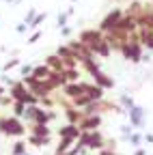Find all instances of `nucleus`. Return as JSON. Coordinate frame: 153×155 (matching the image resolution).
<instances>
[{"mask_svg":"<svg viewBox=\"0 0 153 155\" xmlns=\"http://www.w3.org/2000/svg\"><path fill=\"white\" fill-rule=\"evenodd\" d=\"M0 134L11 136V138H22L26 134V125L22 119H17L13 114H0Z\"/></svg>","mask_w":153,"mask_h":155,"instance_id":"1","label":"nucleus"},{"mask_svg":"<svg viewBox=\"0 0 153 155\" xmlns=\"http://www.w3.org/2000/svg\"><path fill=\"white\" fill-rule=\"evenodd\" d=\"M121 56L125 58V61H129V63H142V54H145V48L140 45V41H138V35L134 32L131 37H129V41L127 43H123L121 45Z\"/></svg>","mask_w":153,"mask_h":155,"instance_id":"2","label":"nucleus"},{"mask_svg":"<svg viewBox=\"0 0 153 155\" xmlns=\"http://www.w3.org/2000/svg\"><path fill=\"white\" fill-rule=\"evenodd\" d=\"M9 95L13 97V101H22V104H26V106H39V99H37V97L26 88V84L22 82V78L9 88Z\"/></svg>","mask_w":153,"mask_h":155,"instance_id":"3","label":"nucleus"},{"mask_svg":"<svg viewBox=\"0 0 153 155\" xmlns=\"http://www.w3.org/2000/svg\"><path fill=\"white\" fill-rule=\"evenodd\" d=\"M121 17H123V9H121V7H114V9H110V11L106 13V17L99 22L97 30H99V32H104V35H106V32H110L114 26L119 24V19H121Z\"/></svg>","mask_w":153,"mask_h":155,"instance_id":"4","label":"nucleus"},{"mask_svg":"<svg viewBox=\"0 0 153 155\" xmlns=\"http://www.w3.org/2000/svg\"><path fill=\"white\" fill-rule=\"evenodd\" d=\"M88 86L91 82H67L63 86V95L67 97V99H75V97H80V95H86L88 93Z\"/></svg>","mask_w":153,"mask_h":155,"instance_id":"5","label":"nucleus"},{"mask_svg":"<svg viewBox=\"0 0 153 155\" xmlns=\"http://www.w3.org/2000/svg\"><path fill=\"white\" fill-rule=\"evenodd\" d=\"M106 149V138L99 129L86 131V151H101Z\"/></svg>","mask_w":153,"mask_h":155,"instance_id":"6","label":"nucleus"},{"mask_svg":"<svg viewBox=\"0 0 153 155\" xmlns=\"http://www.w3.org/2000/svg\"><path fill=\"white\" fill-rule=\"evenodd\" d=\"M127 116H129V125H131L134 129L145 127V119H147V112H145V108H140V106H134V108H129V110H127Z\"/></svg>","mask_w":153,"mask_h":155,"instance_id":"7","label":"nucleus"},{"mask_svg":"<svg viewBox=\"0 0 153 155\" xmlns=\"http://www.w3.org/2000/svg\"><path fill=\"white\" fill-rule=\"evenodd\" d=\"M101 37H104V32H99L97 28H84V30L78 35V41H80V43H84L86 48H91L93 43H97Z\"/></svg>","mask_w":153,"mask_h":155,"instance_id":"8","label":"nucleus"},{"mask_svg":"<svg viewBox=\"0 0 153 155\" xmlns=\"http://www.w3.org/2000/svg\"><path fill=\"white\" fill-rule=\"evenodd\" d=\"M101 125V116L99 114H84L82 121L78 123L80 131H93V129H99Z\"/></svg>","mask_w":153,"mask_h":155,"instance_id":"9","label":"nucleus"},{"mask_svg":"<svg viewBox=\"0 0 153 155\" xmlns=\"http://www.w3.org/2000/svg\"><path fill=\"white\" fill-rule=\"evenodd\" d=\"M91 78H93V82L97 84V86H101L104 91H110V88H114V80L108 75V73H104L101 69H97L95 73H91Z\"/></svg>","mask_w":153,"mask_h":155,"instance_id":"10","label":"nucleus"},{"mask_svg":"<svg viewBox=\"0 0 153 155\" xmlns=\"http://www.w3.org/2000/svg\"><path fill=\"white\" fill-rule=\"evenodd\" d=\"M80 127L78 125H71V123H67V125H63V127H58L56 129V136L58 138H71V140H78L80 138Z\"/></svg>","mask_w":153,"mask_h":155,"instance_id":"11","label":"nucleus"},{"mask_svg":"<svg viewBox=\"0 0 153 155\" xmlns=\"http://www.w3.org/2000/svg\"><path fill=\"white\" fill-rule=\"evenodd\" d=\"M91 52H93V56H99V58H108L110 54H112V50H110V45H108V41L101 37L97 43H93L91 48H88Z\"/></svg>","mask_w":153,"mask_h":155,"instance_id":"12","label":"nucleus"},{"mask_svg":"<svg viewBox=\"0 0 153 155\" xmlns=\"http://www.w3.org/2000/svg\"><path fill=\"white\" fill-rule=\"evenodd\" d=\"M63 114H65L67 123H71V125H78V123L82 121V116H84V112H82V110H78V108H65V110H63Z\"/></svg>","mask_w":153,"mask_h":155,"instance_id":"13","label":"nucleus"},{"mask_svg":"<svg viewBox=\"0 0 153 155\" xmlns=\"http://www.w3.org/2000/svg\"><path fill=\"white\" fill-rule=\"evenodd\" d=\"M32 136H52L54 129H50V125H41V123H30V127L26 129Z\"/></svg>","mask_w":153,"mask_h":155,"instance_id":"14","label":"nucleus"},{"mask_svg":"<svg viewBox=\"0 0 153 155\" xmlns=\"http://www.w3.org/2000/svg\"><path fill=\"white\" fill-rule=\"evenodd\" d=\"M45 65L50 67V71H65V67H63V58L56 56V54H50V56L45 58Z\"/></svg>","mask_w":153,"mask_h":155,"instance_id":"15","label":"nucleus"},{"mask_svg":"<svg viewBox=\"0 0 153 155\" xmlns=\"http://www.w3.org/2000/svg\"><path fill=\"white\" fill-rule=\"evenodd\" d=\"M50 140H52V136H32V134H28V144H32V147H48Z\"/></svg>","mask_w":153,"mask_h":155,"instance_id":"16","label":"nucleus"},{"mask_svg":"<svg viewBox=\"0 0 153 155\" xmlns=\"http://www.w3.org/2000/svg\"><path fill=\"white\" fill-rule=\"evenodd\" d=\"M50 75V67L43 63V65H35L32 69V78H37V80H45V78Z\"/></svg>","mask_w":153,"mask_h":155,"instance_id":"17","label":"nucleus"},{"mask_svg":"<svg viewBox=\"0 0 153 155\" xmlns=\"http://www.w3.org/2000/svg\"><path fill=\"white\" fill-rule=\"evenodd\" d=\"M73 142L75 140H71V138H58V144H56V151L54 153H67L73 147Z\"/></svg>","mask_w":153,"mask_h":155,"instance_id":"18","label":"nucleus"},{"mask_svg":"<svg viewBox=\"0 0 153 155\" xmlns=\"http://www.w3.org/2000/svg\"><path fill=\"white\" fill-rule=\"evenodd\" d=\"M119 104L125 108V110H129V108H134V106H136V101H134V97L131 95H127V93H123L121 97H119Z\"/></svg>","mask_w":153,"mask_h":155,"instance_id":"19","label":"nucleus"},{"mask_svg":"<svg viewBox=\"0 0 153 155\" xmlns=\"http://www.w3.org/2000/svg\"><path fill=\"white\" fill-rule=\"evenodd\" d=\"M63 73H65V78H67V82H78V80H80V67H75V69H65Z\"/></svg>","mask_w":153,"mask_h":155,"instance_id":"20","label":"nucleus"},{"mask_svg":"<svg viewBox=\"0 0 153 155\" xmlns=\"http://www.w3.org/2000/svg\"><path fill=\"white\" fill-rule=\"evenodd\" d=\"M11 110H13V116L22 119V116H24V112H26V104H22V101H13Z\"/></svg>","mask_w":153,"mask_h":155,"instance_id":"21","label":"nucleus"},{"mask_svg":"<svg viewBox=\"0 0 153 155\" xmlns=\"http://www.w3.org/2000/svg\"><path fill=\"white\" fill-rule=\"evenodd\" d=\"M22 65V61H20V58H9V61L2 65V73H9L11 69H15V67H20Z\"/></svg>","mask_w":153,"mask_h":155,"instance_id":"22","label":"nucleus"},{"mask_svg":"<svg viewBox=\"0 0 153 155\" xmlns=\"http://www.w3.org/2000/svg\"><path fill=\"white\" fill-rule=\"evenodd\" d=\"M56 56H61V58H75L67 43H65V45H58V50H56Z\"/></svg>","mask_w":153,"mask_h":155,"instance_id":"23","label":"nucleus"},{"mask_svg":"<svg viewBox=\"0 0 153 155\" xmlns=\"http://www.w3.org/2000/svg\"><path fill=\"white\" fill-rule=\"evenodd\" d=\"M24 153H26V142L24 140H17L13 144V149H11V155H24Z\"/></svg>","mask_w":153,"mask_h":155,"instance_id":"24","label":"nucleus"},{"mask_svg":"<svg viewBox=\"0 0 153 155\" xmlns=\"http://www.w3.org/2000/svg\"><path fill=\"white\" fill-rule=\"evenodd\" d=\"M127 142H129L131 147H140V144H142V134H138V131H131V136L127 138Z\"/></svg>","mask_w":153,"mask_h":155,"instance_id":"25","label":"nucleus"},{"mask_svg":"<svg viewBox=\"0 0 153 155\" xmlns=\"http://www.w3.org/2000/svg\"><path fill=\"white\" fill-rule=\"evenodd\" d=\"M45 17H48V13L43 11V13H37V17L32 19V24H30V28L32 30H37V28H39V24H43L45 22Z\"/></svg>","mask_w":153,"mask_h":155,"instance_id":"26","label":"nucleus"},{"mask_svg":"<svg viewBox=\"0 0 153 155\" xmlns=\"http://www.w3.org/2000/svg\"><path fill=\"white\" fill-rule=\"evenodd\" d=\"M37 13H39V11H37L35 7H30V9L26 11V17H24V24H26L28 28H30V24H32V19L37 17Z\"/></svg>","mask_w":153,"mask_h":155,"instance_id":"27","label":"nucleus"},{"mask_svg":"<svg viewBox=\"0 0 153 155\" xmlns=\"http://www.w3.org/2000/svg\"><path fill=\"white\" fill-rule=\"evenodd\" d=\"M32 69H35V65H28V63H22V65H20V78H26V75H32Z\"/></svg>","mask_w":153,"mask_h":155,"instance_id":"28","label":"nucleus"},{"mask_svg":"<svg viewBox=\"0 0 153 155\" xmlns=\"http://www.w3.org/2000/svg\"><path fill=\"white\" fill-rule=\"evenodd\" d=\"M0 106H2V108H11V106H13V97H11L9 93L0 95Z\"/></svg>","mask_w":153,"mask_h":155,"instance_id":"29","label":"nucleus"},{"mask_svg":"<svg viewBox=\"0 0 153 155\" xmlns=\"http://www.w3.org/2000/svg\"><path fill=\"white\" fill-rule=\"evenodd\" d=\"M41 35H43V32H41L39 28H37V30H35V32H32V35H30V37L26 39V45H32V43H37V41L41 39Z\"/></svg>","mask_w":153,"mask_h":155,"instance_id":"30","label":"nucleus"},{"mask_svg":"<svg viewBox=\"0 0 153 155\" xmlns=\"http://www.w3.org/2000/svg\"><path fill=\"white\" fill-rule=\"evenodd\" d=\"M69 17H71V15H69L67 11H65V13H58V19H56L58 28H61V26H67V19H69Z\"/></svg>","mask_w":153,"mask_h":155,"instance_id":"31","label":"nucleus"},{"mask_svg":"<svg viewBox=\"0 0 153 155\" xmlns=\"http://www.w3.org/2000/svg\"><path fill=\"white\" fill-rule=\"evenodd\" d=\"M131 131H134V127H131V125H123V127H121V138H123V140H127L129 136H131Z\"/></svg>","mask_w":153,"mask_h":155,"instance_id":"32","label":"nucleus"},{"mask_svg":"<svg viewBox=\"0 0 153 155\" xmlns=\"http://www.w3.org/2000/svg\"><path fill=\"white\" fill-rule=\"evenodd\" d=\"M15 82H17V80H13V78H9L7 73L2 75V86H5V88H11V86H13Z\"/></svg>","mask_w":153,"mask_h":155,"instance_id":"33","label":"nucleus"},{"mask_svg":"<svg viewBox=\"0 0 153 155\" xmlns=\"http://www.w3.org/2000/svg\"><path fill=\"white\" fill-rule=\"evenodd\" d=\"M71 32H73L71 26H61V35H63V37H71Z\"/></svg>","mask_w":153,"mask_h":155,"instance_id":"34","label":"nucleus"},{"mask_svg":"<svg viewBox=\"0 0 153 155\" xmlns=\"http://www.w3.org/2000/svg\"><path fill=\"white\" fill-rule=\"evenodd\" d=\"M97 155H119V153L114 151V149H101V151H99Z\"/></svg>","mask_w":153,"mask_h":155,"instance_id":"35","label":"nucleus"},{"mask_svg":"<svg viewBox=\"0 0 153 155\" xmlns=\"http://www.w3.org/2000/svg\"><path fill=\"white\" fill-rule=\"evenodd\" d=\"M134 155H147V149H145V147H136V151H134Z\"/></svg>","mask_w":153,"mask_h":155,"instance_id":"36","label":"nucleus"},{"mask_svg":"<svg viewBox=\"0 0 153 155\" xmlns=\"http://www.w3.org/2000/svg\"><path fill=\"white\" fill-rule=\"evenodd\" d=\"M142 140L149 142V144H153V134H145V136H142Z\"/></svg>","mask_w":153,"mask_h":155,"instance_id":"37","label":"nucleus"},{"mask_svg":"<svg viewBox=\"0 0 153 155\" xmlns=\"http://www.w3.org/2000/svg\"><path fill=\"white\" fill-rule=\"evenodd\" d=\"M15 30H17V32H26V30H28V26L22 22V24H17V28H15Z\"/></svg>","mask_w":153,"mask_h":155,"instance_id":"38","label":"nucleus"},{"mask_svg":"<svg viewBox=\"0 0 153 155\" xmlns=\"http://www.w3.org/2000/svg\"><path fill=\"white\" fill-rule=\"evenodd\" d=\"M5 93H7V88H5L2 84H0V95H5Z\"/></svg>","mask_w":153,"mask_h":155,"instance_id":"39","label":"nucleus"},{"mask_svg":"<svg viewBox=\"0 0 153 155\" xmlns=\"http://www.w3.org/2000/svg\"><path fill=\"white\" fill-rule=\"evenodd\" d=\"M2 2H7V5H13V2H17V0H2Z\"/></svg>","mask_w":153,"mask_h":155,"instance_id":"40","label":"nucleus"},{"mask_svg":"<svg viewBox=\"0 0 153 155\" xmlns=\"http://www.w3.org/2000/svg\"><path fill=\"white\" fill-rule=\"evenodd\" d=\"M54 155H67V153H54Z\"/></svg>","mask_w":153,"mask_h":155,"instance_id":"41","label":"nucleus"},{"mask_svg":"<svg viewBox=\"0 0 153 155\" xmlns=\"http://www.w3.org/2000/svg\"><path fill=\"white\" fill-rule=\"evenodd\" d=\"M71 2H75V0H71Z\"/></svg>","mask_w":153,"mask_h":155,"instance_id":"42","label":"nucleus"},{"mask_svg":"<svg viewBox=\"0 0 153 155\" xmlns=\"http://www.w3.org/2000/svg\"><path fill=\"white\" fill-rule=\"evenodd\" d=\"M129 2H131V0H129Z\"/></svg>","mask_w":153,"mask_h":155,"instance_id":"43","label":"nucleus"}]
</instances>
